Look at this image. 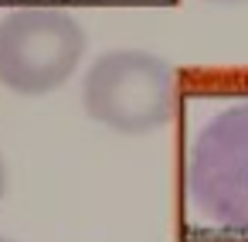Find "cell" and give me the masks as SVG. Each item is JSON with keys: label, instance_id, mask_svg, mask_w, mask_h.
I'll use <instances>...</instances> for the list:
<instances>
[{"label": "cell", "instance_id": "1", "mask_svg": "<svg viewBox=\"0 0 248 242\" xmlns=\"http://www.w3.org/2000/svg\"><path fill=\"white\" fill-rule=\"evenodd\" d=\"M184 211L201 235L248 239V96L224 103L190 137Z\"/></svg>", "mask_w": 248, "mask_h": 242}, {"label": "cell", "instance_id": "2", "mask_svg": "<svg viewBox=\"0 0 248 242\" xmlns=\"http://www.w3.org/2000/svg\"><path fill=\"white\" fill-rule=\"evenodd\" d=\"M82 109L112 133H156L177 113V72L153 52L112 48L89 65Z\"/></svg>", "mask_w": 248, "mask_h": 242}, {"label": "cell", "instance_id": "3", "mask_svg": "<svg viewBox=\"0 0 248 242\" xmlns=\"http://www.w3.org/2000/svg\"><path fill=\"white\" fill-rule=\"evenodd\" d=\"M89 52L85 28L62 7L31 4L0 17V86L38 99L62 89Z\"/></svg>", "mask_w": 248, "mask_h": 242}, {"label": "cell", "instance_id": "4", "mask_svg": "<svg viewBox=\"0 0 248 242\" xmlns=\"http://www.w3.org/2000/svg\"><path fill=\"white\" fill-rule=\"evenodd\" d=\"M7 188H11V171H7V160L0 154V201L7 198Z\"/></svg>", "mask_w": 248, "mask_h": 242}, {"label": "cell", "instance_id": "5", "mask_svg": "<svg viewBox=\"0 0 248 242\" xmlns=\"http://www.w3.org/2000/svg\"><path fill=\"white\" fill-rule=\"evenodd\" d=\"M211 4H241V0H211Z\"/></svg>", "mask_w": 248, "mask_h": 242}, {"label": "cell", "instance_id": "6", "mask_svg": "<svg viewBox=\"0 0 248 242\" xmlns=\"http://www.w3.org/2000/svg\"><path fill=\"white\" fill-rule=\"evenodd\" d=\"M0 242H17V239H7V235H0Z\"/></svg>", "mask_w": 248, "mask_h": 242}]
</instances>
